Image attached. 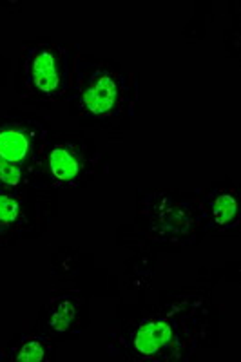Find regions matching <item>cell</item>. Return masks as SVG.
<instances>
[{
	"instance_id": "6da1fadb",
	"label": "cell",
	"mask_w": 241,
	"mask_h": 362,
	"mask_svg": "<svg viewBox=\"0 0 241 362\" xmlns=\"http://www.w3.org/2000/svg\"><path fill=\"white\" fill-rule=\"evenodd\" d=\"M208 305L200 296H184L149 313L116 337V354L135 361H172L194 354L207 329Z\"/></svg>"
},
{
	"instance_id": "7a4b0ae2",
	"label": "cell",
	"mask_w": 241,
	"mask_h": 362,
	"mask_svg": "<svg viewBox=\"0 0 241 362\" xmlns=\"http://www.w3.org/2000/svg\"><path fill=\"white\" fill-rule=\"evenodd\" d=\"M66 100L87 125L115 129L135 116L138 80L120 64L78 53Z\"/></svg>"
},
{
	"instance_id": "3957f363",
	"label": "cell",
	"mask_w": 241,
	"mask_h": 362,
	"mask_svg": "<svg viewBox=\"0 0 241 362\" xmlns=\"http://www.w3.org/2000/svg\"><path fill=\"white\" fill-rule=\"evenodd\" d=\"M78 45L31 42L22 47L17 82L24 98L50 103L69 95Z\"/></svg>"
},
{
	"instance_id": "277c9868",
	"label": "cell",
	"mask_w": 241,
	"mask_h": 362,
	"mask_svg": "<svg viewBox=\"0 0 241 362\" xmlns=\"http://www.w3.org/2000/svg\"><path fill=\"white\" fill-rule=\"evenodd\" d=\"M102 165V153L84 138H58L45 144L37 176L42 189H71L93 177Z\"/></svg>"
},
{
	"instance_id": "5b68a950",
	"label": "cell",
	"mask_w": 241,
	"mask_h": 362,
	"mask_svg": "<svg viewBox=\"0 0 241 362\" xmlns=\"http://www.w3.org/2000/svg\"><path fill=\"white\" fill-rule=\"evenodd\" d=\"M140 214L147 223V235L155 241L191 245L203 232L196 199L176 198L167 192H147L142 196Z\"/></svg>"
},
{
	"instance_id": "8992f818",
	"label": "cell",
	"mask_w": 241,
	"mask_h": 362,
	"mask_svg": "<svg viewBox=\"0 0 241 362\" xmlns=\"http://www.w3.org/2000/svg\"><path fill=\"white\" fill-rule=\"evenodd\" d=\"M47 140V127L33 116L6 115L0 118V158L21 165L35 176Z\"/></svg>"
},
{
	"instance_id": "52a82bcc",
	"label": "cell",
	"mask_w": 241,
	"mask_h": 362,
	"mask_svg": "<svg viewBox=\"0 0 241 362\" xmlns=\"http://www.w3.org/2000/svg\"><path fill=\"white\" fill-rule=\"evenodd\" d=\"M205 234L223 235L237 230L241 223L240 192L234 187H216L194 196Z\"/></svg>"
},
{
	"instance_id": "ba28073f",
	"label": "cell",
	"mask_w": 241,
	"mask_h": 362,
	"mask_svg": "<svg viewBox=\"0 0 241 362\" xmlns=\"http://www.w3.org/2000/svg\"><path fill=\"white\" fill-rule=\"evenodd\" d=\"M28 190H15L0 185V243L4 239L21 238L31 228V202Z\"/></svg>"
},
{
	"instance_id": "9c48e42d",
	"label": "cell",
	"mask_w": 241,
	"mask_h": 362,
	"mask_svg": "<svg viewBox=\"0 0 241 362\" xmlns=\"http://www.w3.org/2000/svg\"><path fill=\"white\" fill-rule=\"evenodd\" d=\"M80 315V297L60 293L45 305V326L53 335H66L74 328Z\"/></svg>"
},
{
	"instance_id": "30bf717a",
	"label": "cell",
	"mask_w": 241,
	"mask_h": 362,
	"mask_svg": "<svg viewBox=\"0 0 241 362\" xmlns=\"http://www.w3.org/2000/svg\"><path fill=\"white\" fill-rule=\"evenodd\" d=\"M51 354V339L47 335L31 334L22 335L17 341L6 350V355L2 358L9 361H21V362H40L50 358Z\"/></svg>"
},
{
	"instance_id": "8fae6325",
	"label": "cell",
	"mask_w": 241,
	"mask_h": 362,
	"mask_svg": "<svg viewBox=\"0 0 241 362\" xmlns=\"http://www.w3.org/2000/svg\"><path fill=\"white\" fill-rule=\"evenodd\" d=\"M0 185L15 190H44L38 177L31 170L24 169L21 165L11 163L4 158H0Z\"/></svg>"
}]
</instances>
